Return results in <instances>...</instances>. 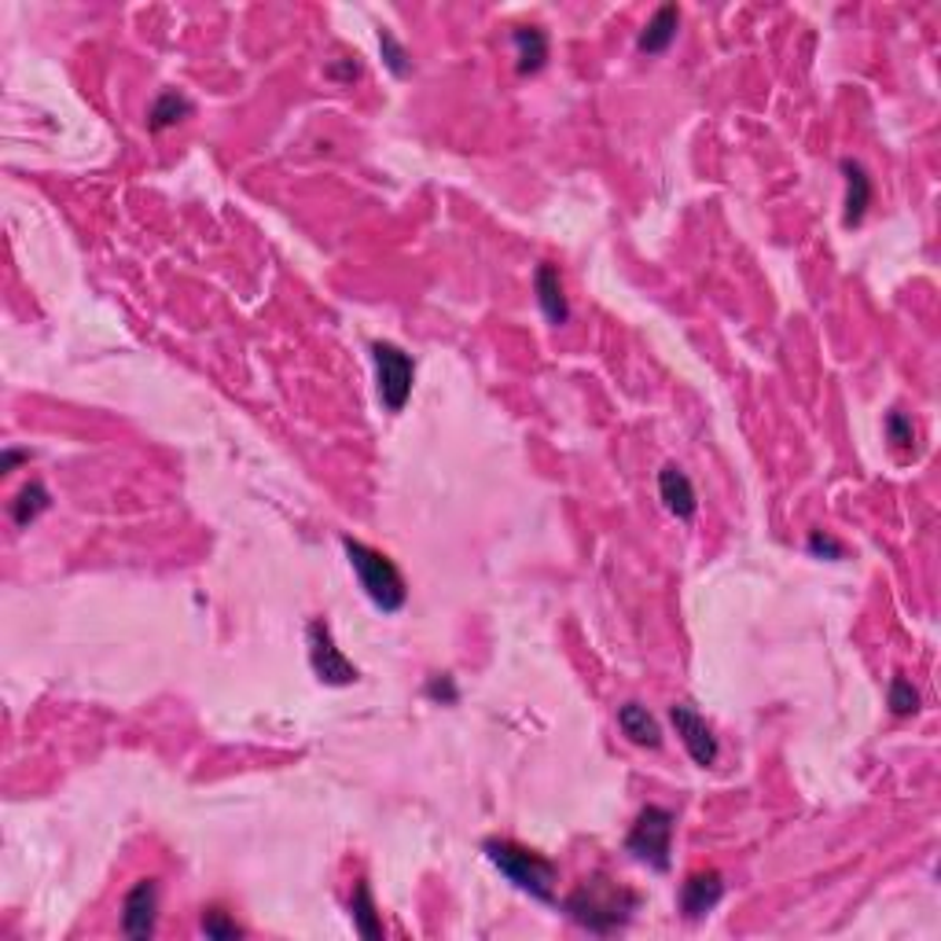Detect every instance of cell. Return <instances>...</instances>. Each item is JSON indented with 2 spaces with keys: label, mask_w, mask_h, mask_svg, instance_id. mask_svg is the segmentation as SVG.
I'll return each mask as SVG.
<instances>
[{
  "label": "cell",
  "mask_w": 941,
  "mask_h": 941,
  "mask_svg": "<svg viewBox=\"0 0 941 941\" xmlns=\"http://www.w3.org/2000/svg\"><path fill=\"white\" fill-rule=\"evenodd\" d=\"M673 813L662 810V805H644L641 816L633 820L630 835H625V850H630L636 861L651 864L655 872H670L673 861Z\"/></svg>",
  "instance_id": "obj_4"
},
{
  "label": "cell",
  "mask_w": 941,
  "mask_h": 941,
  "mask_svg": "<svg viewBox=\"0 0 941 941\" xmlns=\"http://www.w3.org/2000/svg\"><path fill=\"white\" fill-rule=\"evenodd\" d=\"M379 52H383V63L390 70L394 78H408L413 75V56H408V48L394 38V30H379Z\"/></svg>",
  "instance_id": "obj_19"
},
{
  "label": "cell",
  "mask_w": 941,
  "mask_h": 941,
  "mask_svg": "<svg viewBox=\"0 0 941 941\" xmlns=\"http://www.w3.org/2000/svg\"><path fill=\"white\" fill-rule=\"evenodd\" d=\"M658 497L670 508V515H677L681 523H692L695 512H699V497H695L692 478H687L677 464H666L658 471Z\"/></svg>",
  "instance_id": "obj_10"
},
{
  "label": "cell",
  "mask_w": 941,
  "mask_h": 941,
  "mask_svg": "<svg viewBox=\"0 0 941 941\" xmlns=\"http://www.w3.org/2000/svg\"><path fill=\"white\" fill-rule=\"evenodd\" d=\"M559 909L571 915L577 927H585L588 934H614L636 915L641 894L622 886L618 879H611L607 872H593L563 898Z\"/></svg>",
  "instance_id": "obj_1"
},
{
  "label": "cell",
  "mask_w": 941,
  "mask_h": 941,
  "mask_svg": "<svg viewBox=\"0 0 941 941\" xmlns=\"http://www.w3.org/2000/svg\"><path fill=\"white\" fill-rule=\"evenodd\" d=\"M512 44L518 59V75H537L548 63V33L541 27H515Z\"/></svg>",
  "instance_id": "obj_15"
},
{
  "label": "cell",
  "mask_w": 941,
  "mask_h": 941,
  "mask_svg": "<svg viewBox=\"0 0 941 941\" xmlns=\"http://www.w3.org/2000/svg\"><path fill=\"white\" fill-rule=\"evenodd\" d=\"M886 706H890V714L894 717H909L920 710V692L912 687V681H904V677H894L886 687Z\"/></svg>",
  "instance_id": "obj_21"
},
{
  "label": "cell",
  "mask_w": 941,
  "mask_h": 941,
  "mask_svg": "<svg viewBox=\"0 0 941 941\" xmlns=\"http://www.w3.org/2000/svg\"><path fill=\"white\" fill-rule=\"evenodd\" d=\"M677 30H681V8L677 4H662L655 16L647 19V27L641 30L636 48H641L644 56H662L673 41H677Z\"/></svg>",
  "instance_id": "obj_12"
},
{
  "label": "cell",
  "mask_w": 941,
  "mask_h": 941,
  "mask_svg": "<svg viewBox=\"0 0 941 941\" xmlns=\"http://www.w3.org/2000/svg\"><path fill=\"white\" fill-rule=\"evenodd\" d=\"M670 721H673V729H677V735H681L684 751L692 754V762L699 769H714L717 757H721V743H717L714 729L706 725V717L699 714L692 703H673L670 706Z\"/></svg>",
  "instance_id": "obj_7"
},
{
  "label": "cell",
  "mask_w": 941,
  "mask_h": 941,
  "mask_svg": "<svg viewBox=\"0 0 941 941\" xmlns=\"http://www.w3.org/2000/svg\"><path fill=\"white\" fill-rule=\"evenodd\" d=\"M886 438H890L894 449H912V442H915L912 419L904 416V413H886Z\"/></svg>",
  "instance_id": "obj_23"
},
{
  "label": "cell",
  "mask_w": 941,
  "mask_h": 941,
  "mask_svg": "<svg viewBox=\"0 0 941 941\" xmlns=\"http://www.w3.org/2000/svg\"><path fill=\"white\" fill-rule=\"evenodd\" d=\"M805 548H810V556H816V559H846V545L835 541L831 534H824V529H813L810 541H805Z\"/></svg>",
  "instance_id": "obj_24"
},
{
  "label": "cell",
  "mask_w": 941,
  "mask_h": 941,
  "mask_svg": "<svg viewBox=\"0 0 941 941\" xmlns=\"http://www.w3.org/2000/svg\"><path fill=\"white\" fill-rule=\"evenodd\" d=\"M343 552L349 566H354L360 588H365V596L376 603L383 614H397L408 603V585L402 571H397V563L386 556V552L365 545V541H354V537H343Z\"/></svg>",
  "instance_id": "obj_3"
},
{
  "label": "cell",
  "mask_w": 941,
  "mask_h": 941,
  "mask_svg": "<svg viewBox=\"0 0 941 941\" xmlns=\"http://www.w3.org/2000/svg\"><path fill=\"white\" fill-rule=\"evenodd\" d=\"M191 100L185 92H177V89H162L159 96H155V103H151V111H148V129L151 132H166V129H174L177 122H185V118H191Z\"/></svg>",
  "instance_id": "obj_16"
},
{
  "label": "cell",
  "mask_w": 941,
  "mask_h": 941,
  "mask_svg": "<svg viewBox=\"0 0 941 941\" xmlns=\"http://www.w3.org/2000/svg\"><path fill=\"white\" fill-rule=\"evenodd\" d=\"M306 641H309V666H313V673H317L320 684L349 687V684L360 681V670L339 651V644H335V636H331V625L324 618L309 622Z\"/></svg>",
  "instance_id": "obj_6"
},
{
  "label": "cell",
  "mask_w": 941,
  "mask_h": 941,
  "mask_svg": "<svg viewBox=\"0 0 941 941\" xmlns=\"http://www.w3.org/2000/svg\"><path fill=\"white\" fill-rule=\"evenodd\" d=\"M721 898H725V879L714 868L706 872H692L681 883V912L684 920H703L706 912H714Z\"/></svg>",
  "instance_id": "obj_9"
},
{
  "label": "cell",
  "mask_w": 941,
  "mask_h": 941,
  "mask_svg": "<svg viewBox=\"0 0 941 941\" xmlns=\"http://www.w3.org/2000/svg\"><path fill=\"white\" fill-rule=\"evenodd\" d=\"M842 177H846V214H842V225L856 228L864 221L868 207H872V177L853 159H842Z\"/></svg>",
  "instance_id": "obj_13"
},
{
  "label": "cell",
  "mask_w": 941,
  "mask_h": 941,
  "mask_svg": "<svg viewBox=\"0 0 941 941\" xmlns=\"http://www.w3.org/2000/svg\"><path fill=\"white\" fill-rule=\"evenodd\" d=\"M534 291H537V306L541 313L548 317V324H566L571 320V306H566V295H563V280H559V269L552 261H541L537 273H534Z\"/></svg>",
  "instance_id": "obj_11"
},
{
  "label": "cell",
  "mask_w": 941,
  "mask_h": 941,
  "mask_svg": "<svg viewBox=\"0 0 941 941\" xmlns=\"http://www.w3.org/2000/svg\"><path fill=\"white\" fill-rule=\"evenodd\" d=\"M618 729L630 743L644 746V751H658L662 746V729L658 721L651 717V710L641 703H625L618 706Z\"/></svg>",
  "instance_id": "obj_14"
},
{
  "label": "cell",
  "mask_w": 941,
  "mask_h": 941,
  "mask_svg": "<svg viewBox=\"0 0 941 941\" xmlns=\"http://www.w3.org/2000/svg\"><path fill=\"white\" fill-rule=\"evenodd\" d=\"M486 861L497 868V872L515 883L523 894H529L541 904H556V886H559V864L548 861V856H541L537 850H526L518 846L512 839H489L486 846Z\"/></svg>",
  "instance_id": "obj_2"
},
{
  "label": "cell",
  "mask_w": 941,
  "mask_h": 941,
  "mask_svg": "<svg viewBox=\"0 0 941 941\" xmlns=\"http://www.w3.org/2000/svg\"><path fill=\"white\" fill-rule=\"evenodd\" d=\"M424 692H427L430 703H442V706H453L456 699H460V687H456V681L449 677V673H434V677H427Z\"/></svg>",
  "instance_id": "obj_22"
},
{
  "label": "cell",
  "mask_w": 941,
  "mask_h": 941,
  "mask_svg": "<svg viewBox=\"0 0 941 941\" xmlns=\"http://www.w3.org/2000/svg\"><path fill=\"white\" fill-rule=\"evenodd\" d=\"M372 365H376V394L379 405L390 416H397L413 397L416 383V360L394 343H372Z\"/></svg>",
  "instance_id": "obj_5"
},
{
  "label": "cell",
  "mask_w": 941,
  "mask_h": 941,
  "mask_svg": "<svg viewBox=\"0 0 941 941\" xmlns=\"http://www.w3.org/2000/svg\"><path fill=\"white\" fill-rule=\"evenodd\" d=\"M349 915H354V927H357L360 938H368V941L383 938V920H379V912H376V898H372V886L365 883V879H357V886H354V898H349Z\"/></svg>",
  "instance_id": "obj_17"
},
{
  "label": "cell",
  "mask_w": 941,
  "mask_h": 941,
  "mask_svg": "<svg viewBox=\"0 0 941 941\" xmlns=\"http://www.w3.org/2000/svg\"><path fill=\"white\" fill-rule=\"evenodd\" d=\"M48 508H52V493L44 489V482H30V486H22L16 493V501H11V518H16V526L27 529L30 523H38Z\"/></svg>",
  "instance_id": "obj_18"
},
{
  "label": "cell",
  "mask_w": 941,
  "mask_h": 941,
  "mask_svg": "<svg viewBox=\"0 0 941 941\" xmlns=\"http://www.w3.org/2000/svg\"><path fill=\"white\" fill-rule=\"evenodd\" d=\"M27 460H30L27 449H4V456H0V471H4V475H11V471H16L19 464H27Z\"/></svg>",
  "instance_id": "obj_25"
},
{
  "label": "cell",
  "mask_w": 941,
  "mask_h": 941,
  "mask_svg": "<svg viewBox=\"0 0 941 941\" xmlns=\"http://www.w3.org/2000/svg\"><path fill=\"white\" fill-rule=\"evenodd\" d=\"M155 920H159V883L140 879L122 901V934L126 938H151Z\"/></svg>",
  "instance_id": "obj_8"
},
{
  "label": "cell",
  "mask_w": 941,
  "mask_h": 941,
  "mask_svg": "<svg viewBox=\"0 0 941 941\" xmlns=\"http://www.w3.org/2000/svg\"><path fill=\"white\" fill-rule=\"evenodd\" d=\"M199 931L207 934V938H214V941H236V938H244V927H239L225 909H217V904L202 909Z\"/></svg>",
  "instance_id": "obj_20"
}]
</instances>
